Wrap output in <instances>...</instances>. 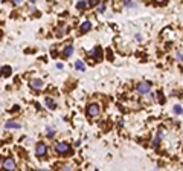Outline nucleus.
Wrapping results in <instances>:
<instances>
[{"label":"nucleus","mask_w":183,"mask_h":171,"mask_svg":"<svg viewBox=\"0 0 183 171\" xmlns=\"http://www.w3.org/2000/svg\"><path fill=\"white\" fill-rule=\"evenodd\" d=\"M0 160H2V156H0Z\"/></svg>","instance_id":"412c9836"},{"label":"nucleus","mask_w":183,"mask_h":171,"mask_svg":"<svg viewBox=\"0 0 183 171\" xmlns=\"http://www.w3.org/2000/svg\"><path fill=\"white\" fill-rule=\"evenodd\" d=\"M159 2H162V0H159Z\"/></svg>","instance_id":"4be33fe9"},{"label":"nucleus","mask_w":183,"mask_h":171,"mask_svg":"<svg viewBox=\"0 0 183 171\" xmlns=\"http://www.w3.org/2000/svg\"><path fill=\"white\" fill-rule=\"evenodd\" d=\"M90 29H92V23H90V21H84V23L81 25V32H83V34L89 32Z\"/></svg>","instance_id":"0eeeda50"},{"label":"nucleus","mask_w":183,"mask_h":171,"mask_svg":"<svg viewBox=\"0 0 183 171\" xmlns=\"http://www.w3.org/2000/svg\"><path fill=\"white\" fill-rule=\"evenodd\" d=\"M35 153H37V156H38V157H43V156L47 153V147H46V144H43V142L37 144V150H35Z\"/></svg>","instance_id":"20e7f679"},{"label":"nucleus","mask_w":183,"mask_h":171,"mask_svg":"<svg viewBox=\"0 0 183 171\" xmlns=\"http://www.w3.org/2000/svg\"><path fill=\"white\" fill-rule=\"evenodd\" d=\"M75 67H77L78 71H81V72H83V71H86V64H84L81 60H78L77 63H75Z\"/></svg>","instance_id":"ddd939ff"},{"label":"nucleus","mask_w":183,"mask_h":171,"mask_svg":"<svg viewBox=\"0 0 183 171\" xmlns=\"http://www.w3.org/2000/svg\"><path fill=\"white\" fill-rule=\"evenodd\" d=\"M92 57H95L96 60H99V58H101V47H99V46H96L95 49H93V52H92Z\"/></svg>","instance_id":"9b49d317"},{"label":"nucleus","mask_w":183,"mask_h":171,"mask_svg":"<svg viewBox=\"0 0 183 171\" xmlns=\"http://www.w3.org/2000/svg\"><path fill=\"white\" fill-rule=\"evenodd\" d=\"M12 2H14V5H20V3L23 2V0H12Z\"/></svg>","instance_id":"6ab92c4d"},{"label":"nucleus","mask_w":183,"mask_h":171,"mask_svg":"<svg viewBox=\"0 0 183 171\" xmlns=\"http://www.w3.org/2000/svg\"><path fill=\"white\" fill-rule=\"evenodd\" d=\"M174 112H176L177 115H182V106H176L174 107Z\"/></svg>","instance_id":"dca6fc26"},{"label":"nucleus","mask_w":183,"mask_h":171,"mask_svg":"<svg viewBox=\"0 0 183 171\" xmlns=\"http://www.w3.org/2000/svg\"><path fill=\"white\" fill-rule=\"evenodd\" d=\"M11 71L12 69L9 67V66H6V67H3L2 71H0V75L2 77H11Z\"/></svg>","instance_id":"1a4fd4ad"},{"label":"nucleus","mask_w":183,"mask_h":171,"mask_svg":"<svg viewBox=\"0 0 183 171\" xmlns=\"http://www.w3.org/2000/svg\"><path fill=\"white\" fill-rule=\"evenodd\" d=\"M3 168L5 170H15V160L12 157H6L3 162Z\"/></svg>","instance_id":"39448f33"},{"label":"nucleus","mask_w":183,"mask_h":171,"mask_svg":"<svg viewBox=\"0 0 183 171\" xmlns=\"http://www.w3.org/2000/svg\"><path fill=\"white\" fill-rule=\"evenodd\" d=\"M73 54V47L72 46H66L64 47V51H63V57H64V58H67V57H70V55H72Z\"/></svg>","instance_id":"6e6552de"},{"label":"nucleus","mask_w":183,"mask_h":171,"mask_svg":"<svg viewBox=\"0 0 183 171\" xmlns=\"http://www.w3.org/2000/svg\"><path fill=\"white\" fill-rule=\"evenodd\" d=\"M162 136H163L162 130H159V133H157V136H156V139H154V142H153V147H157V145H159V142H160V139H162Z\"/></svg>","instance_id":"f8f14e48"},{"label":"nucleus","mask_w":183,"mask_h":171,"mask_svg":"<svg viewBox=\"0 0 183 171\" xmlns=\"http://www.w3.org/2000/svg\"><path fill=\"white\" fill-rule=\"evenodd\" d=\"M47 136H49V138H53V130L51 128V127L47 128Z\"/></svg>","instance_id":"a211bd4d"},{"label":"nucleus","mask_w":183,"mask_h":171,"mask_svg":"<svg viewBox=\"0 0 183 171\" xmlns=\"http://www.w3.org/2000/svg\"><path fill=\"white\" fill-rule=\"evenodd\" d=\"M55 150L60 154H66V153H70V147L64 142H58V144H55Z\"/></svg>","instance_id":"f257e3e1"},{"label":"nucleus","mask_w":183,"mask_h":171,"mask_svg":"<svg viewBox=\"0 0 183 171\" xmlns=\"http://www.w3.org/2000/svg\"><path fill=\"white\" fill-rule=\"evenodd\" d=\"M20 124H19V122H6V124H5V128H20Z\"/></svg>","instance_id":"9d476101"},{"label":"nucleus","mask_w":183,"mask_h":171,"mask_svg":"<svg viewBox=\"0 0 183 171\" xmlns=\"http://www.w3.org/2000/svg\"><path fill=\"white\" fill-rule=\"evenodd\" d=\"M150 89H151V84H150V83H146V81L137 84V92H139V93H148Z\"/></svg>","instance_id":"7ed1b4c3"},{"label":"nucleus","mask_w":183,"mask_h":171,"mask_svg":"<svg viewBox=\"0 0 183 171\" xmlns=\"http://www.w3.org/2000/svg\"><path fill=\"white\" fill-rule=\"evenodd\" d=\"M98 3H99V0H89V5L90 6H96Z\"/></svg>","instance_id":"f3484780"},{"label":"nucleus","mask_w":183,"mask_h":171,"mask_svg":"<svg viewBox=\"0 0 183 171\" xmlns=\"http://www.w3.org/2000/svg\"><path fill=\"white\" fill-rule=\"evenodd\" d=\"M46 104H47V107L51 108V110H53V108H55V102H53L51 98H46Z\"/></svg>","instance_id":"4468645a"},{"label":"nucleus","mask_w":183,"mask_h":171,"mask_svg":"<svg viewBox=\"0 0 183 171\" xmlns=\"http://www.w3.org/2000/svg\"><path fill=\"white\" fill-rule=\"evenodd\" d=\"M31 2H37V0H31Z\"/></svg>","instance_id":"aec40b11"},{"label":"nucleus","mask_w":183,"mask_h":171,"mask_svg":"<svg viewBox=\"0 0 183 171\" xmlns=\"http://www.w3.org/2000/svg\"><path fill=\"white\" fill-rule=\"evenodd\" d=\"M31 87L32 89H35V90H43V87H44V83L41 81V80H31Z\"/></svg>","instance_id":"423d86ee"},{"label":"nucleus","mask_w":183,"mask_h":171,"mask_svg":"<svg viewBox=\"0 0 183 171\" xmlns=\"http://www.w3.org/2000/svg\"><path fill=\"white\" fill-rule=\"evenodd\" d=\"M86 6H87V2H84V0H81V2H78V5H77V8H78V9H84Z\"/></svg>","instance_id":"2eb2a0df"},{"label":"nucleus","mask_w":183,"mask_h":171,"mask_svg":"<svg viewBox=\"0 0 183 171\" xmlns=\"http://www.w3.org/2000/svg\"><path fill=\"white\" fill-rule=\"evenodd\" d=\"M87 115L90 118H95L99 115V106L98 104H90V106L87 107Z\"/></svg>","instance_id":"f03ea898"}]
</instances>
